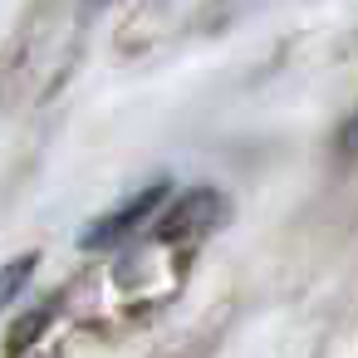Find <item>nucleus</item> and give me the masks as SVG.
Instances as JSON below:
<instances>
[{"instance_id": "nucleus-2", "label": "nucleus", "mask_w": 358, "mask_h": 358, "mask_svg": "<svg viewBox=\"0 0 358 358\" xmlns=\"http://www.w3.org/2000/svg\"><path fill=\"white\" fill-rule=\"evenodd\" d=\"M35 255H20V260H10V265H0V309H6L25 285H30V275H35Z\"/></svg>"}, {"instance_id": "nucleus-1", "label": "nucleus", "mask_w": 358, "mask_h": 358, "mask_svg": "<svg viewBox=\"0 0 358 358\" xmlns=\"http://www.w3.org/2000/svg\"><path fill=\"white\" fill-rule=\"evenodd\" d=\"M162 196H167V187H162V182H157V187H148V192H138V196H133V201H123L113 216H103L99 226H89V231H84V245H108V241L128 236V231H133L152 206H162Z\"/></svg>"}, {"instance_id": "nucleus-3", "label": "nucleus", "mask_w": 358, "mask_h": 358, "mask_svg": "<svg viewBox=\"0 0 358 358\" xmlns=\"http://www.w3.org/2000/svg\"><path fill=\"white\" fill-rule=\"evenodd\" d=\"M343 152H358V113H353L348 128H343Z\"/></svg>"}]
</instances>
